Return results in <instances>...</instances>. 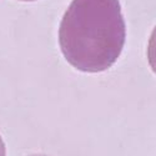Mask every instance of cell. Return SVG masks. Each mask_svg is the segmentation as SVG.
I'll list each match as a JSON object with an SVG mask.
<instances>
[{"label":"cell","instance_id":"obj_1","mask_svg":"<svg viewBox=\"0 0 156 156\" xmlns=\"http://www.w3.org/2000/svg\"><path fill=\"white\" fill-rule=\"evenodd\" d=\"M125 40L119 0H73L59 28L64 58L84 73L110 69L121 55Z\"/></svg>","mask_w":156,"mask_h":156},{"label":"cell","instance_id":"obj_2","mask_svg":"<svg viewBox=\"0 0 156 156\" xmlns=\"http://www.w3.org/2000/svg\"><path fill=\"white\" fill-rule=\"evenodd\" d=\"M147 60H149L151 70L156 74V27L152 30V34H151L150 40H149V45H147Z\"/></svg>","mask_w":156,"mask_h":156},{"label":"cell","instance_id":"obj_3","mask_svg":"<svg viewBox=\"0 0 156 156\" xmlns=\"http://www.w3.org/2000/svg\"><path fill=\"white\" fill-rule=\"evenodd\" d=\"M0 156H6V149H5V144L0 136Z\"/></svg>","mask_w":156,"mask_h":156},{"label":"cell","instance_id":"obj_4","mask_svg":"<svg viewBox=\"0 0 156 156\" xmlns=\"http://www.w3.org/2000/svg\"><path fill=\"white\" fill-rule=\"evenodd\" d=\"M20 2H35V0H20Z\"/></svg>","mask_w":156,"mask_h":156},{"label":"cell","instance_id":"obj_5","mask_svg":"<svg viewBox=\"0 0 156 156\" xmlns=\"http://www.w3.org/2000/svg\"><path fill=\"white\" fill-rule=\"evenodd\" d=\"M33 156H44V155H33Z\"/></svg>","mask_w":156,"mask_h":156}]
</instances>
